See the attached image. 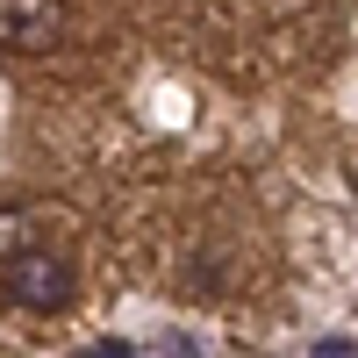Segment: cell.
Here are the masks:
<instances>
[{"label":"cell","instance_id":"cell-1","mask_svg":"<svg viewBox=\"0 0 358 358\" xmlns=\"http://www.w3.org/2000/svg\"><path fill=\"white\" fill-rule=\"evenodd\" d=\"M72 258L65 251H43V244H22V251H8L0 258V294H8L15 308H29V315H57L72 301Z\"/></svg>","mask_w":358,"mask_h":358},{"label":"cell","instance_id":"cell-2","mask_svg":"<svg viewBox=\"0 0 358 358\" xmlns=\"http://www.w3.org/2000/svg\"><path fill=\"white\" fill-rule=\"evenodd\" d=\"M65 29H72V8L65 0H0V50H15V57H43L65 43Z\"/></svg>","mask_w":358,"mask_h":358},{"label":"cell","instance_id":"cell-3","mask_svg":"<svg viewBox=\"0 0 358 358\" xmlns=\"http://www.w3.org/2000/svg\"><path fill=\"white\" fill-rule=\"evenodd\" d=\"M22 244H29V215H22V208H0V258L22 251Z\"/></svg>","mask_w":358,"mask_h":358}]
</instances>
